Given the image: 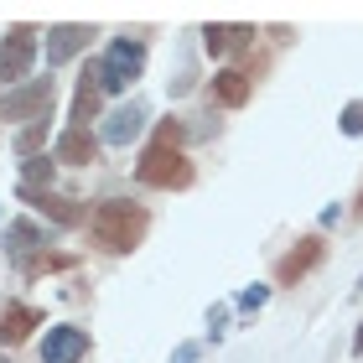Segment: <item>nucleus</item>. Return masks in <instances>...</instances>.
Listing matches in <instances>:
<instances>
[{
    "label": "nucleus",
    "mask_w": 363,
    "mask_h": 363,
    "mask_svg": "<svg viewBox=\"0 0 363 363\" xmlns=\"http://www.w3.org/2000/svg\"><path fill=\"white\" fill-rule=\"evenodd\" d=\"M94 156H99V135H89V130H78V125H68L57 135V145H52L57 167H89Z\"/></svg>",
    "instance_id": "9b49d317"
},
{
    "label": "nucleus",
    "mask_w": 363,
    "mask_h": 363,
    "mask_svg": "<svg viewBox=\"0 0 363 363\" xmlns=\"http://www.w3.org/2000/svg\"><path fill=\"white\" fill-rule=\"evenodd\" d=\"M89 37H94V26H84V21H62V26H52V31H47V68H62V62H73V57L89 47Z\"/></svg>",
    "instance_id": "6e6552de"
},
{
    "label": "nucleus",
    "mask_w": 363,
    "mask_h": 363,
    "mask_svg": "<svg viewBox=\"0 0 363 363\" xmlns=\"http://www.w3.org/2000/svg\"><path fill=\"white\" fill-rule=\"evenodd\" d=\"M140 68H145V42L120 37V42H109L104 62H99V84H104V94H120L140 78Z\"/></svg>",
    "instance_id": "39448f33"
},
{
    "label": "nucleus",
    "mask_w": 363,
    "mask_h": 363,
    "mask_svg": "<svg viewBox=\"0 0 363 363\" xmlns=\"http://www.w3.org/2000/svg\"><path fill=\"white\" fill-rule=\"evenodd\" d=\"M52 172H57V161H47V156L26 161V167H21V192H47V187H52Z\"/></svg>",
    "instance_id": "f3484780"
},
{
    "label": "nucleus",
    "mask_w": 363,
    "mask_h": 363,
    "mask_svg": "<svg viewBox=\"0 0 363 363\" xmlns=\"http://www.w3.org/2000/svg\"><path fill=\"white\" fill-rule=\"evenodd\" d=\"M21 197H26L37 213H47L52 223H62V228H78V223L89 218V208L78 203V197H62V192H52V187H47V192H21Z\"/></svg>",
    "instance_id": "1a4fd4ad"
},
{
    "label": "nucleus",
    "mask_w": 363,
    "mask_h": 363,
    "mask_svg": "<svg viewBox=\"0 0 363 363\" xmlns=\"http://www.w3.org/2000/svg\"><path fill=\"white\" fill-rule=\"evenodd\" d=\"M0 244H6V255H16V265H21V259H31L37 250H47V234H42V223H31V218H16V223H6Z\"/></svg>",
    "instance_id": "4468645a"
},
{
    "label": "nucleus",
    "mask_w": 363,
    "mask_h": 363,
    "mask_svg": "<svg viewBox=\"0 0 363 363\" xmlns=\"http://www.w3.org/2000/svg\"><path fill=\"white\" fill-rule=\"evenodd\" d=\"M327 259V244H322V234H306V239H296L286 255L275 259V280L280 286H296V280H306L311 270H317Z\"/></svg>",
    "instance_id": "423d86ee"
},
{
    "label": "nucleus",
    "mask_w": 363,
    "mask_h": 363,
    "mask_svg": "<svg viewBox=\"0 0 363 363\" xmlns=\"http://www.w3.org/2000/svg\"><path fill=\"white\" fill-rule=\"evenodd\" d=\"M37 327H42V311L37 306H26V301H6V306H0V342H6V348L26 342Z\"/></svg>",
    "instance_id": "9d476101"
},
{
    "label": "nucleus",
    "mask_w": 363,
    "mask_h": 363,
    "mask_svg": "<svg viewBox=\"0 0 363 363\" xmlns=\"http://www.w3.org/2000/svg\"><path fill=\"white\" fill-rule=\"evenodd\" d=\"M47 145V120L42 125H26L21 135H16V156H26V161H37V151Z\"/></svg>",
    "instance_id": "a211bd4d"
},
{
    "label": "nucleus",
    "mask_w": 363,
    "mask_h": 363,
    "mask_svg": "<svg viewBox=\"0 0 363 363\" xmlns=\"http://www.w3.org/2000/svg\"><path fill=\"white\" fill-rule=\"evenodd\" d=\"M89 358V333L73 322H57L47 327V342H42V363H84Z\"/></svg>",
    "instance_id": "0eeeda50"
},
{
    "label": "nucleus",
    "mask_w": 363,
    "mask_h": 363,
    "mask_svg": "<svg viewBox=\"0 0 363 363\" xmlns=\"http://www.w3.org/2000/svg\"><path fill=\"white\" fill-rule=\"evenodd\" d=\"M0 363H11V358H6V353H0Z\"/></svg>",
    "instance_id": "b1692460"
},
{
    "label": "nucleus",
    "mask_w": 363,
    "mask_h": 363,
    "mask_svg": "<svg viewBox=\"0 0 363 363\" xmlns=\"http://www.w3.org/2000/svg\"><path fill=\"white\" fill-rule=\"evenodd\" d=\"M353 358H363V322H358V337H353Z\"/></svg>",
    "instance_id": "5701e85b"
},
{
    "label": "nucleus",
    "mask_w": 363,
    "mask_h": 363,
    "mask_svg": "<svg viewBox=\"0 0 363 363\" xmlns=\"http://www.w3.org/2000/svg\"><path fill=\"white\" fill-rule=\"evenodd\" d=\"M358 213H363V197H358Z\"/></svg>",
    "instance_id": "393cba45"
},
{
    "label": "nucleus",
    "mask_w": 363,
    "mask_h": 363,
    "mask_svg": "<svg viewBox=\"0 0 363 363\" xmlns=\"http://www.w3.org/2000/svg\"><path fill=\"white\" fill-rule=\"evenodd\" d=\"M99 99H104V84H99V62L78 73V89H73V125L89 130V120H99Z\"/></svg>",
    "instance_id": "f8f14e48"
},
{
    "label": "nucleus",
    "mask_w": 363,
    "mask_h": 363,
    "mask_svg": "<svg viewBox=\"0 0 363 363\" xmlns=\"http://www.w3.org/2000/svg\"><path fill=\"white\" fill-rule=\"evenodd\" d=\"M52 104H57V84H52V78H31V84H21V89H6V99H0V120L42 125V120H52Z\"/></svg>",
    "instance_id": "7ed1b4c3"
},
{
    "label": "nucleus",
    "mask_w": 363,
    "mask_h": 363,
    "mask_svg": "<svg viewBox=\"0 0 363 363\" xmlns=\"http://www.w3.org/2000/svg\"><path fill=\"white\" fill-rule=\"evenodd\" d=\"M135 182L140 187H156V192H182V187H192V161H187L182 145L151 140L135 161Z\"/></svg>",
    "instance_id": "f03ea898"
},
{
    "label": "nucleus",
    "mask_w": 363,
    "mask_h": 363,
    "mask_svg": "<svg viewBox=\"0 0 363 363\" xmlns=\"http://www.w3.org/2000/svg\"><path fill=\"white\" fill-rule=\"evenodd\" d=\"M140 125H145V109L140 104H120L104 120V135H99V140H104V145H130V140L140 135Z\"/></svg>",
    "instance_id": "2eb2a0df"
},
{
    "label": "nucleus",
    "mask_w": 363,
    "mask_h": 363,
    "mask_svg": "<svg viewBox=\"0 0 363 363\" xmlns=\"http://www.w3.org/2000/svg\"><path fill=\"white\" fill-rule=\"evenodd\" d=\"M265 301H270V286H250V291L239 296V311H259Z\"/></svg>",
    "instance_id": "aec40b11"
},
{
    "label": "nucleus",
    "mask_w": 363,
    "mask_h": 363,
    "mask_svg": "<svg viewBox=\"0 0 363 363\" xmlns=\"http://www.w3.org/2000/svg\"><path fill=\"white\" fill-rule=\"evenodd\" d=\"M145 234H151V213H145L140 203L104 197V203L89 213V239H94L104 255H130V250H140Z\"/></svg>",
    "instance_id": "f257e3e1"
},
{
    "label": "nucleus",
    "mask_w": 363,
    "mask_h": 363,
    "mask_svg": "<svg viewBox=\"0 0 363 363\" xmlns=\"http://www.w3.org/2000/svg\"><path fill=\"white\" fill-rule=\"evenodd\" d=\"M337 125H342V135H363V99H353V104L342 109Z\"/></svg>",
    "instance_id": "6ab92c4d"
},
{
    "label": "nucleus",
    "mask_w": 363,
    "mask_h": 363,
    "mask_svg": "<svg viewBox=\"0 0 363 363\" xmlns=\"http://www.w3.org/2000/svg\"><path fill=\"white\" fill-rule=\"evenodd\" d=\"M250 94H255V78L244 68H218V73H213V99H218L223 109H244Z\"/></svg>",
    "instance_id": "ddd939ff"
},
{
    "label": "nucleus",
    "mask_w": 363,
    "mask_h": 363,
    "mask_svg": "<svg viewBox=\"0 0 363 363\" xmlns=\"http://www.w3.org/2000/svg\"><path fill=\"white\" fill-rule=\"evenodd\" d=\"M255 42V26H218V21H208L203 26V47L213 57H223V52H244V47Z\"/></svg>",
    "instance_id": "dca6fc26"
},
{
    "label": "nucleus",
    "mask_w": 363,
    "mask_h": 363,
    "mask_svg": "<svg viewBox=\"0 0 363 363\" xmlns=\"http://www.w3.org/2000/svg\"><path fill=\"white\" fill-rule=\"evenodd\" d=\"M156 140H172V145H182V125H177V120H161V125H156Z\"/></svg>",
    "instance_id": "412c9836"
},
{
    "label": "nucleus",
    "mask_w": 363,
    "mask_h": 363,
    "mask_svg": "<svg viewBox=\"0 0 363 363\" xmlns=\"http://www.w3.org/2000/svg\"><path fill=\"white\" fill-rule=\"evenodd\" d=\"M37 26L16 21L6 26V37H0V78H6V89H21L31 84V62H37Z\"/></svg>",
    "instance_id": "20e7f679"
},
{
    "label": "nucleus",
    "mask_w": 363,
    "mask_h": 363,
    "mask_svg": "<svg viewBox=\"0 0 363 363\" xmlns=\"http://www.w3.org/2000/svg\"><path fill=\"white\" fill-rule=\"evenodd\" d=\"M197 353H203V348H197V342H182V348L172 353V363H197Z\"/></svg>",
    "instance_id": "4be33fe9"
}]
</instances>
